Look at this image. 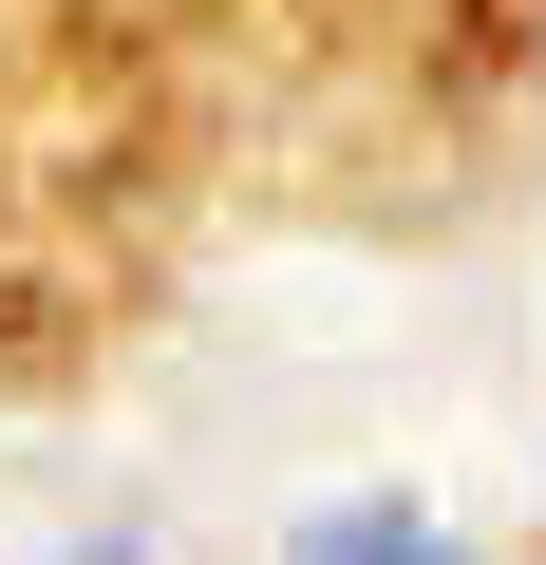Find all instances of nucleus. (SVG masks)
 <instances>
[{"mask_svg": "<svg viewBox=\"0 0 546 565\" xmlns=\"http://www.w3.org/2000/svg\"><path fill=\"white\" fill-rule=\"evenodd\" d=\"M302 565H452V546H415V527H321Z\"/></svg>", "mask_w": 546, "mask_h": 565, "instance_id": "1", "label": "nucleus"}]
</instances>
